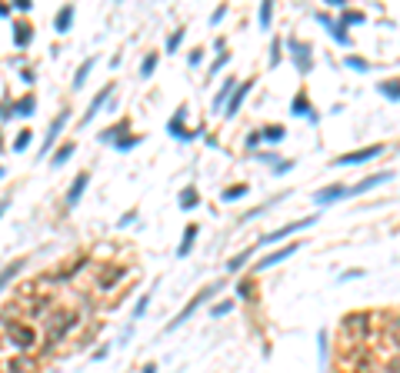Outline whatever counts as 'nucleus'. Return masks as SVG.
Returning <instances> with one entry per match:
<instances>
[{"label":"nucleus","instance_id":"1","mask_svg":"<svg viewBox=\"0 0 400 373\" xmlns=\"http://www.w3.org/2000/svg\"><path fill=\"white\" fill-rule=\"evenodd\" d=\"M40 326H44V340H47V347H57V343L77 326V313H73V310H54Z\"/></svg>","mask_w":400,"mask_h":373},{"label":"nucleus","instance_id":"2","mask_svg":"<svg viewBox=\"0 0 400 373\" xmlns=\"http://www.w3.org/2000/svg\"><path fill=\"white\" fill-rule=\"evenodd\" d=\"M7 337H10L17 353H30L33 343H37V330L30 323H7Z\"/></svg>","mask_w":400,"mask_h":373},{"label":"nucleus","instance_id":"3","mask_svg":"<svg viewBox=\"0 0 400 373\" xmlns=\"http://www.w3.org/2000/svg\"><path fill=\"white\" fill-rule=\"evenodd\" d=\"M124 277H127V267H120V263H107V267L97 270V290H100V294H110Z\"/></svg>","mask_w":400,"mask_h":373},{"label":"nucleus","instance_id":"4","mask_svg":"<svg viewBox=\"0 0 400 373\" xmlns=\"http://www.w3.org/2000/svg\"><path fill=\"white\" fill-rule=\"evenodd\" d=\"M217 290H220V283H207V286H204V290H200V294L193 297V300H190V303H187V307H184V310H180V313H177V317H174V323H167V334H170V330H177V326L184 323V320L190 317V313H193V310L200 307V303H207L210 297L217 294Z\"/></svg>","mask_w":400,"mask_h":373},{"label":"nucleus","instance_id":"5","mask_svg":"<svg viewBox=\"0 0 400 373\" xmlns=\"http://www.w3.org/2000/svg\"><path fill=\"white\" fill-rule=\"evenodd\" d=\"M313 220H317V217H304V220H297V223H287V227H280V230H270V233H264V237L257 240L254 246H270V243H277V240L290 237V233H297V230H304V227H310Z\"/></svg>","mask_w":400,"mask_h":373},{"label":"nucleus","instance_id":"6","mask_svg":"<svg viewBox=\"0 0 400 373\" xmlns=\"http://www.w3.org/2000/svg\"><path fill=\"white\" fill-rule=\"evenodd\" d=\"M380 153H384V147H380V143H374V147H364V150H353V153L337 157L334 163H337V167H357V163H367V160L380 157Z\"/></svg>","mask_w":400,"mask_h":373},{"label":"nucleus","instance_id":"7","mask_svg":"<svg viewBox=\"0 0 400 373\" xmlns=\"http://www.w3.org/2000/svg\"><path fill=\"white\" fill-rule=\"evenodd\" d=\"M297 246H300V243H287V246H280V250H273V254H267L264 260H257V263H254V270H270V267L284 263L287 257H294V254H297Z\"/></svg>","mask_w":400,"mask_h":373},{"label":"nucleus","instance_id":"8","mask_svg":"<svg viewBox=\"0 0 400 373\" xmlns=\"http://www.w3.org/2000/svg\"><path fill=\"white\" fill-rule=\"evenodd\" d=\"M67 120H70V110H64V113H57V117H54V123H50L47 137H44V147H40V153H47L50 147L60 140V134H64V127H67Z\"/></svg>","mask_w":400,"mask_h":373},{"label":"nucleus","instance_id":"9","mask_svg":"<svg viewBox=\"0 0 400 373\" xmlns=\"http://www.w3.org/2000/svg\"><path fill=\"white\" fill-rule=\"evenodd\" d=\"M390 180V170L387 174H370V177H364L360 183H353V187H347V197H357V193H367V190H374V187H380V183H387Z\"/></svg>","mask_w":400,"mask_h":373},{"label":"nucleus","instance_id":"10","mask_svg":"<svg viewBox=\"0 0 400 373\" xmlns=\"http://www.w3.org/2000/svg\"><path fill=\"white\" fill-rule=\"evenodd\" d=\"M184 117H187V110H184V107H180V110H177L174 117H170L167 130H170V137H177V140H193V137H197V134L184 127Z\"/></svg>","mask_w":400,"mask_h":373},{"label":"nucleus","instance_id":"11","mask_svg":"<svg viewBox=\"0 0 400 373\" xmlns=\"http://www.w3.org/2000/svg\"><path fill=\"white\" fill-rule=\"evenodd\" d=\"M87 183H90V174H87V170H80V174L73 177L70 190H67V206H77L80 203V197H84V190H87Z\"/></svg>","mask_w":400,"mask_h":373},{"label":"nucleus","instance_id":"12","mask_svg":"<svg viewBox=\"0 0 400 373\" xmlns=\"http://www.w3.org/2000/svg\"><path fill=\"white\" fill-rule=\"evenodd\" d=\"M287 47L294 50V60H297V67H300V73L310 70V47H304V40L290 37V40H287Z\"/></svg>","mask_w":400,"mask_h":373},{"label":"nucleus","instance_id":"13","mask_svg":"<svg viewBox=\"0 0 400 373\" xmlns=\"http://www.w3.org/2000/svg\"><path fill=\"white\" fill-rule=\"evenodd\" d=\"M290 113H294V117H310L313 123H317V113H313V107H310V97H307V90H304V87L297 90V97H294V107H290Z\"/></svg>","mask_w":400,"mask_h":373},{"label":"nucleus","instance_id":"14","mask_svg":"<svg viewBox=\"0 0 400 373\" xmlns=\"http://www.w3.org/2000/svg\"><path fill=\"white\" fill-rule=\"evenodd\" d=\"M250 90H254V80H240V84H237V90H233V97L227 100V110H224L227 117H233V113L240 110V103H244V97H247Z\"/></svg>","mask_w":400,"mask_h":373},{"label":"nucleus","instance_id":"15","mask_svg":"<svg viewBox=\"0 0 400 373\" xmlns=\"http://www.w3.org/2000/svg\"><path fill=\"white\" fill-rule=\"evenodd\" d=\"M110 94H113V84H107V87L100 90V94H97L94 100H90V107H87V113L80 117V123H90V120H94V113H100V107H104V103L110 100Z\"/></svg>","mask_w":400,"mask_h":373},{"label":"nucleus","instance_id":"16","mask_svg":"<svg viewBox=\"0 0 400 373\" xmlns=\"http://www.w3.org/2000/svg\"><path fill=\"white\" fill-rule=\"evenodd\" d=\"M30 40H33V27L27 24V20H17L14 24V47H30Z\"/></svg>","mask_w":400,"mask_h":373},{"label":"nucleus","instance_id":"17","mask_svg":"<svg viewBox=\"0 0 400 373\" xmlns=\"http://www.w3.org/2000/svg\"><path fill=\"white\" fill-rule=\"evenodd\" d=\"M73 150H77V143H73V140L60 143V147H57V150H54V157H50V167H64L67 160L73 157Z\"/></svg>","mask_w":400,"mask_h":373},{"label":"nucleus","instance_id":"18","mask_svg":"<svg viewBox=\"0 0 400 373\" xmlns=\"http://www.w3.org/2000/svg\"><path fill=\"white\" fill-rule=\"evenodd\" d=\"M197 233H200L197 223H187L184 240H180V246H177V257H187V254H190V250H193V240H197Z\"/></svg>","mask_w":400,"mask_h":373},{"label":"nucleus","instance_id":"19","mask_svg":"<svg viewBox=\"0 0 400 373\" xmlns=\"http://www.w3.org/2000/svg\"><path fill=\"white\" fill-rule=\"evenodd\" d=\"M70 24H73V7L67 4V7L57 10V17H54V30H57V33H67V30H70Z\"/></svg>","mask_w":400,"mask_h":373},{"label":"nucleus","instance_id":"20","mask_svg":"<svg viewBox=\"0 0 400 373\" xmlns=\"http://www.w3.org/2000/svg\"><path fill=\"white\" fill-rule=\"evenodd\" d=\"M340 197H347V187H324V190L320 193H313V200H317V203H334V200H340Z\"/></svg>","mask_w":400,"mask_h":373},{"label":"nucleus","instance_id":"21","mask_svg":"<svg viewBox=\"0 0 400 373\" xmlns=\"http://www.w3.org/2000/svg\"><path fill=\"white\" fill-rule=\"evenodd\" d=\"M233 90H237V80H233V77H227V80H224V87L217 90V97H214V110H220V107H224V103L230 100V97H233Z\"/></svg>","mask_w":400,"mask_h":373},{"label":"nucleus","instance_id":"22","mask_svg":"<svg viewBox=\"0 0 400 373\" xmlns=\"http://www.w3.org/2000/svg\"><path fill=\"white\" fill-rule=\"evenodd\" d=\"M33 370V360L27 357V353H20V357L7 360V373H30Z\"/></svg>","mask_w":400,"mask_h":373},{"label":"nucleus","instance_id":"23","mask_svg":"<svg viewBox=\"0 0 400 373\" xmlns=\"http://www.w3.org/2000/svg\"><path fill=\"white\" fill-rule=\"evenodd\" d=\"M24 270V260H14V263H7L4 270H0V290L10 283V280H17V273Z\"/></svg>","mask_w":400,"mask_h":373},{"label":"nucleus","instance_id":"24","mask_svg":"<svg viewBox=\"0 0 400 373\" xmlns=\"http://www.w3.org/2000/svg\"><path fill=\"white\" fill-rule=\"evenodd\" d=\"M33 107H37L33 94H27V97H20V100H14V113H17V117H30Z\"/></svg>","mask_w":400,"mask_h":373},{"label":"nucleus","instance_id":"25","mask_svg":"<svg viewBox=\"0 0 400 373\" xmlns=\"http://www.w3.org/2000/svg\"><path fill=\"white\" fill-rule=\"evenodd\" d=\"M90 70H94V57H90V60H84V64L77 67V73H73V90H80V87H84V84H87Z\"/></svg>","mask_w":400,"mask_h":373},{"label":"nucleus","instance_id":"26","mask_svg":"<svg viewBox=\"0 0 400 373\" xmlns=\"http://www.w3.org/2000/svg\"><path fill=\"white\" fill-rule=\"evenodd\" d=\"M254 250H257V246H247V250H240V254H233L230 260H227V270H240V267H244V263H247L250 257H254Z\"/></svg>","mask_w":400,"mask_h":373},{"label":"nucleus","instance_id":"27","mask_svg":"<svg viewBox=\"0 0 400 373\" xmlns=\"http://www.w3.org/2000/svg\"><path fill=\"white\" fill-rule=\"evenodd\" d=\"M260 137H264L267 143H280L284 137H287V127H280V123H273V127H264V130H260Z\"/></svg>","mask_w":400,"mask_h":373},{"label":"nucleus","instance_id":"28","mask_svg":"<svg viewBox=\"0 0 400 373\" xmlns=\"http://www.w3.org/2000/svg\"><path fill=\"white\" fill-rule=\"evenodd\" d=\"M197 203H200V193H197V187H187V190L180 193V210H193Z\"/></svg>","mask_w":400,"mask_h":373},{"label":"nucleus","instance_id":"29","mask_svg":"<svg viewBox=\"0 0 400 373\" xmlns=\"http://www.w3.org/2000/svg\"><path fill=\"white\" fill-rule=\"evenodd\" d=\"M380 94H384L387 100H400V80H387V84H380Z\"/></svg>","mask_w":400,"mask_h":373},{"label":"nucleus","instance_id":"30","mask_svg":"<svg viewBox=\"0 0 400 373\" xmlns=\"http://www.w3.org/2000/svg\"><path fill=\"white\" fill-rule=\"evenodd\" d=\"M127 127H130L127 120H120V123H113V127H110V130H104V134H100V140H104V143H110V140H117V134H124V130H127Z\"/></svg>","mask_w":400,"mask_h":373},{"label":"nucleus","instance_id":"31","mask_svg":"<svg viewBox=\"0 0 400 373\" xmlns=\"http://www.w3.org/2000/svg\"><path fill=\"white\" fill-rule=\"evenodd\" d=\"M244 193H247V183H233V187H227L220 197H224V200H240Z\"/></svg>","mask_w":400,"mask_h":373},{"label":"nucleus","instance_id":"32","mask_svg":"<svg viewBox=\"0 0 400 373\" xmlns=\"http://www.w3.org/2000/svg\"><path fill=\"white\" fill-rule=\"evenodd\" d=\"M330 37H334L337 44H344V47L350 44V37H347V27H344V24H334V27H330Z\"/></svg>","mask_w":400,"mask_h":373},{"label":"nucleus","instance_id":"33","mask_svg":"<svg viewBox=\"0 0 400 373\" xmlns=\"http://www.w3.org/2000/svg\"><path fill=\"white\" fill-rule=\"evenodd\" d=\"M153 70H157V54H147L144 64H140V77H150Z\"/></svg>","mask_w":400,"mask_h":373},{"label":"nucleus","instance_id":"34","mask_svg":"<svg viewBox=\"0 0 400 373\" xmlns=\"http://www.w3.org/2000/svg\"><path fill=\"white\" fill-rule=\"evenodd\" d=\"M30 130H20V134H17V140H14V150L20 153V150H27V147H30Z\"/></svg>","mask_w":400,"mask_h":373},{"label":"nucleus","instance_id":"35","mask_svg":"<svg viewBox=\"0 0 400 373\" xmlns=\"http://www.w3.org/2000/svg\"><path fill=\"white\" fill-rule=\"evenodd\" d=\"M270 17H273V4L267 0V4H260V27H264V30L270 27Z\"/></svg>","mask_w":400,"mask_h":373},{"label":"nucleus","instance_id":"36","mask_svg":"<svg viewBox=\"0 0 400 373\" xmlns=\"http://www.w3.org/2000/svg\"><path fill=\"white\" fill-rule=\"evenodd\" d=\"M147 307H150V294H144L140 300H137V307H134V320H140L147 313Z\"/></svg>","mask_w":400,"mask_h":373},{"label":"nucleus","instance_id":"37","mask_svg":"<svg viewBox=\"0 0 400 373\" xmlns=\"http://www.w3.org/2000/svg\"><path fill=\"white\" fill-rule=\"evenodd\" d=\"M230 310H233V300H224V303H214V307H210V313H214V317H227Z\"/></svg>","mask_w":400,"mask_h":373},{"label":"nucleus","instance_id":"38","mask_svg":"<svg viewBox=\"0 0 400 373\" xmlns=\"http://www.w3.org/2000/svg\"><path fill=\"white\" fill-rule=\"evenodd\" d=\"M180 44H184V30H174V33H170V37H167V50H170V54H174V50L180 47Z\"/></svg>","mask_w":400,"mask_h":373},{"label":"nucleus","instance_id":"39","mask_svg":"<svg viewBox=\"0 0 400 373\" xmlns=\"http://www.w3.org/2000/svg\"><path fill=\"white\" fill-rule=\"evenodd\" d=\"M340 24H364V14H357V10H344V20H340Z\"/></svg>","mask_w":400,"mask_h":373},{"label":"nucleus","instance_id":"40","mask_svg":"<svg viewBox=\"0 0 400 373\" xmlns=\"http://www.w3.org/2000/svg\"><path fill=\"white\" fill-rule=\"evenodd\" d=\"M280 64V40H273L270 44V67H277Z\"/></svg>","mask_w":400,"mask_h":373},{"label":"nucleus","instance_id":"41","mask_svg":"<svg viewBox=\"0 0 400 373\" xmlns=\"http://www.w3.org/2000/svg\"><path fill=\"white\" fill-rule=\"evenodd\" d=\"M227 60H230V54H227V50H224V54H220V57H217V60H214V67H210V73H217V70H220V67L227 64Z\"/></svg>","mask_w":400,"mask_h":373},{"label":"nucleus","instance_id":"42","mask_svg":"<svg viewBox=\"0 0 400 373\" xmlns=\"http://www.w3.org/2000/svg\"><path fill=\"white\" fill-rule=\"evenodd\" d=\"M200 60H204V50H200V47H197V50H190V57H187V64H190V67H197Z\"/></svg>","mask_w":400,"mask_h":373},{"label":"nucleus","instance_id":"43","mask_svg":"<svg viewBox=\"0 0 400 373\" xmlns=\"http://www.w3.org/2000/svg\"><path fill=\"white\" fill-rule=\"evenodd\" d=\"M260 140H264V137H260V130H250V134H247V147H250V150H254Z\"/></svg>","mask_w":400,"mask_h":373},{"label":"nucleus","instance_id":"44","mask_svg":"<svg viewBox=\"0 0 400 373\" xmlns=\"http://www.w3.org/2000/svg\"><path fill=\"white\" fill-rule=\"evenodd\" d=\"M347 67H353V70H367V60H360V57H350V60H347Z\"/></svg>","mask_w":400,"mask_h":373},{"label":"nucleus","instance_id":"45","mask_svg":"<svg viewBox=\"0 0 400 373\" xmlns=\"http://www.w3.org/2000/svg\"><path fill=\"white\" fill-rule=\"evenodd\" d=\"M14 7H17V10H20V14H30V7H33V4H30V0H17Z\"/></svg>","mask_w":400,"mask_h":373},{"label":"nucleus","instance_id":"46","mask_svg":"<svg viewBox=\"0 0 400 373\" xmlns=\"http://www.w3.org/2000/svg\"><path fill=\"white\" fill-rule=\"evenodd\" d=\"M224 14H227V7H217L214 17H210V24H220V20H224Z\"/></svg>","mask_w":400,"mask_h":373},{"label":"nucleus","instance_id":"47","mask_svg":"<svg viewBox=\"0 0 400 373\" xmlns=\"http://www.w3.org/2000/svg\"><path fill=\"white\" fill-rule=\"evenodd\" d=\"M237 294H240V297H247V300H254V297H250V283H247V280L237 286Z\"/></svg>","mask_w":400,"mask_h":373},{"label":"nucleus","instance_id":"48","mask_svg":"<svg viewBox=\"0 0 400 373\" xmlns=\"http://www.w3.org/2000/svg\"><path fill=\"white\" fill-rule=\"evenodd\" d=\"M7 206H10V197H4V200H0V217L7 214Z\"/></svg>","mask_w":400,"mask_h":373},{"label":"nucleus","instance_id":"49","mask_svg":"<svg viewBox=\"0 0 400 373\" xmlns=\"http://www.w3.org/2000/svg\"><path fill=\"white\" fill-rule=\"evenodd\" d=\"M0 17H10V7H7V4H0Z\"/></svg>","mask_w":400,"mask_h":373},{"label":"nucleus","instance_id":"50","mask_svg":"<svg viewBox=\"0 0 400 373\" xmlns=\"http://www.w3.org/2000/svg\"><path fill=\"white\" fill-rule=\"evenodd\" d=\"M144 373H157V363H147V366H144Z\"/></svg>","mask_w":400,"mask_h":373},{"label":"nucleus","instance_id":"51","mask_svg":"<svg viewBox=\"0 0 400 373\" xmlns=\"http://www.w3.org/2000/svg\"><path fill=\"white\" fill-rule=\"evenodd\" d=\"M0 180H4V167H0Z\"/></svg>","mask_w":400,"mask_h":373}]
</instances>
